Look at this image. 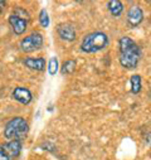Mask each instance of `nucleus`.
Here are the masks:
<instances>
[{
	"instance_id": "f257e3e1",
	"label": "nucleus",
	"mask_w": 151,
	"mask_h": 160,
	"mask_svg": "<svg viewBox=\"0 0 151 160\" xmlns=\"http://www.w3.org/2000/svg\"><path fill=\"white\" fill-rule=\"evenodd\" d=\"M119 52H120V57H119L120 64L129 71L136 69L141 58V48L134 39L126 35L121 37L119 39Z\"/></svg>"
},
{
	"instance_id": "f03ea898",
	"label": "nucleus",
	"mask_w": 151,
	"mask_h": 160,
	"mask_svg": "<svg viewBox=\"0 0 151 160\" xmlns=\"http://www.w3.org/2000/svg\"><path fill=\"white\" fill-rule=\"evenodd\" d=\"M110 43V38L103 32H93L87 34L81 43V51L85 53H96L105 49Z\"/></svg>"
},
{
	"instance_id": "7ed1b4c3",
	"label": "nucleus",
	"mask_w": 151,
	"mask_h": 160,
	"mask_svg": "<svg viewBox=\"0 0 151 160\" xmlns=\"http://www.w3.org/2000/svg\"><path fill=\"white\" fill-rule=\"evenodd\" d=\"M29 131V125L20 116L10 118L4 128V138L10 140H23Z\"/></svg>"
},
{
	"instance_id": "20e7f679",
	"label": "nucleus",
	"mask_w": 151,
	"mask_h": 160,
	"mask_svg": "<svg viewBox=\"0 0 151 160\" xmlns=\"http://www.w3.org/2000/svg\"><path fill=\"white\" fill-rule=\"evenodd\" d=\"M43 35L39 32H33L29 35H27L24 39H22V42L19 44L22 52L24 53H32L34 51H38L43 47Z\"/></svg>"
},
{
	"instance_id": "39448f33",
	"label": "nucleus",
	"mask_w": 151,
	"mask_h": 160,
	"mask_svg": "<svg viewBox=\"0 0 151 160\" xmlns=\"http://www.w3.org/2000/svg\"><path fill=\"white\" fill-rule=\"evenodd\" d=\"M126 20H127V24H129L131 28L139 27V25L142 23V20H144V10L141 9V7H139V5H132V7L127 10Z\"/></svg>"
},
{
	"instance_id": "423d86ee",
	"label": "nucleus",
	"mask_w": 151,
	"mask_h": 160,
	"mask_svg": "<svg viewBox=\"0 0 151 160\" xmlns=\"http://www.w3.org/2000/svg\"><path fill=\"white\" fill-rule=\"evenodd\" d=\"M57 34L62 41L66 42H73L77 38V32H76L74 27L69 23H62L57 27Z\"/></svg>"
},
{
	"instance_id": "0eeeda50",
	"label": "nucleus",
	"mask_w": 151,
	"mask_h": 160,
	"mask_svg": "<svg viewBox=\"0 0 151 160\" xmlns=\"http://www.w3.org/2000/svg\"><path fill=\"white\" fill-rule=\"evenodd\" d=\"M12 98L22 105H29L33 100V95L27 87H15L12 92Z\"/></svg>"
},
{
	"instance_id": "6e6552de",
	"label": "nucleus",
	"mask_w": 151,
	"mask_h": 160,
	"mask_svg": "<svg viewBox=\"0 0 151 160\" xmlns=\"http://www.w3.org/2000/svg\"><path fill=\"white\" fill-rule=\"evenodd\" d=\"M23 64L27 68H29L32 71H35V72H43V71H46V66H47L46 59L42 58V57H37V58H34V57H27L23 61Z\"/></svg>"
},
{
	"instance_id": "1a4fd4ad",
	"label": "nucleus",
	"mask_w": 151,
	"mask_h": 160,
	"mask_svg": "<svg viewBox=\"0 0 151 160\" xmlns=\"http://www.w3.org/2000/svg\"><path fill=\"white\" fill-rule=\"evenodd\" d=\"M8 22H9L10 27H12L13 32H14L17 35L24 34L25 30H27V28H28V20L22 19V18H19V17H15L14 14H12V15L9 17Z\"/></svg>"
},
{
	"instance_id": "9d476101",
	"label": "nucleus",
	"mask_w": 151,
	"mask_h": 160,
	"mask_svg": "<svg viewBox=\"0 0 151 160\" xmlns=\"http://www.w3.org/2000/svg\"><path fill=\"white\" fill-rule=\"evenodd\" d=\"M3 146L7 151V154L9 155L10 160L17 159L20 155V151H22V141L20 140H10Z\"/></svg>"
},
{
	"instance_id": "9b49d317",
	"label": "nucleus",
	"mask_w": 151,
	"mask_h": 160,
	"mask_svg": "<svg viewBox=\"0 0 151 160\" xmlns=\"http://www.w3.org/2000/svg\"><path fill=\"white\" fill-rule=\"evenodd\" d=\"M107 9L112 17L117 18L124 12V4H122V2H120V0H110L107 3Z\"/></svg>"
},
{
	"instance_id": "f8f14e48",
	"label": "nucleus",
	"mask_w": 151,
	"mask_h": 160,
	"mask_svg": "<svg viewBox=\"0 0 151 160\" xmlns=\"http://www.w3.org/2000/svg\"><path fill=\"white\" fill-rule=\"evenodd\" d=\"M130 87H131V93L132 95H139L142 88V79L140 74H134L130 78Z\"/></svg>"
},
{
	"instance_id": "ddd939ff",
	"label": "nucleus",
	"mask_w": 151,
	"mask_h": 160,
	"mask_svg": "<svg viewBox=\"0 0 151 160\" xmlns=\"http://www.w3.org/2000/svg\"><path fill=\"white\" fill-rule=\"evenodd\" d=\"M76 66H77V61L76 59H67V61L63 62V64L61 67V73L63 76L71 74L76 71Z\"/></svg>"
},
{
	"instance_id": "4468645a",
	"label": "nucleus",
	"mask_w": 151,
	"mask_h": 160,
	"mask_svg": "<svg viewBox=\"0 0 151 160\" xmlns=\"http://www.w3.org/2000/svg\"><path fill=\"white\" fill-rule=\"evenodd\" d=\"M38 20H39V24L42 28H48L49 27V15H48V12L46 9H42L39 12V15H38Z\"/></svg>"
},
{
	"instance_id": "2eb2a0df",
	"label": "nucleus",
	"mask_w": 151,
	"mask_h": 160,
	"mask_svg": "<svg viewBox=\"0 0 151 160\" xmlns=\"http://www.w3.org/2000/svg\"><path fill=\"white\" fill-rule=\"evenodd\" d=\"M58 68H59V66H58V58L57 57H52L49 59V62H48V66H47L48 73L51 76H54L58 72Z\"/></svg>"
},
{
	"instance_id": "dca6fc26",
	"label": "nucleus",
	"mask_w": 151,
	"mask_h": 160,
	"mask_svg": "<svg viewBox=\"0 0 151 160\" xmlns=\"http://www.w3.org/2000/svg\"><path fill=\"white\" fill-rule=\"evenodd\" d=\"M14 15H15V17H19V18H22V19L25 18V20H28V19L30 18L29 13H28L27 10H24L23 8H20V7H18V8L14 9Z\"/></svg>"
},
{
	"instance_id": "f3484780",
	"label": "nucleus",
	"mask_w": 151,
	"mask_h": 160,
	"mask_svg": "<svg viewBox=\"0 0 151 160\" xmlns=\"http://www.w3.org/2000/svg\"><path fill=\"white\" fill-rule=\"evenodd\" d=\"M0 160H10V158L7 154V151H5L3 145H0Z\"/></svg>"
},
{
	"instance_id": "a211bd4d",
	"label": "nucleus",
	"mask_w": 151,
	"mask_h": 160,
	"mask_svg": "<svg viewBox=\"0 0 151 160\" xmlns=\"http://www.w3.org/2000/svg\"><path fill=\"white\" fill-rule=\"evenodd\" d=\"M5 2H0V14H2V12H3V8L5 7Z\"/></svg>"
},
{
	"instance_id": "6ab92c4d",
	"label": "nucleus",
	"mask_w": 151,
	"mask_h": 160,
	"mask_svg": "<svg viewBox=\"0 0 151 160\" xmlns=\"http://www.w3.org/2000/svg\"><path fill=\"white\" fill-rule=\"evenodd\" d=\"M150 159H151V152H150Z\"/></svg>"
}]
</instances>
